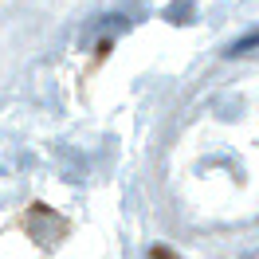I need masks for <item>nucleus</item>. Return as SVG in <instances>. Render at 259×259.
<instances>
[{"mask_svg": "<svg viewBox=\"0 0 259 259\" xmlns=\"http://www.w3.org/2000/svg\"><path fill=\"white\" fill-rule=\"evenodd\" d=\"M259 48V32L255 35H243V39H236L232 48H228V55H243V51H255Z\"/></svg>", "mask_w": 259, "mask_h": 259, "instance_id": "obj_1", "label": "nucleus"}, {"mask_svg": "<svg viewBox=\"0 0 259 259\" xmlns=\"http://www.w3.org/2000/svg\"><path fill=\"white\" fill-rule=\"evenodd\" d=\"M169 20H193V4L185 0V4H173L169 8Z\"/></svg>", "mask_w": 259, "mask_h": 259, "instance_id": "obj_2", "label": "nucleus"}]
</instances>
